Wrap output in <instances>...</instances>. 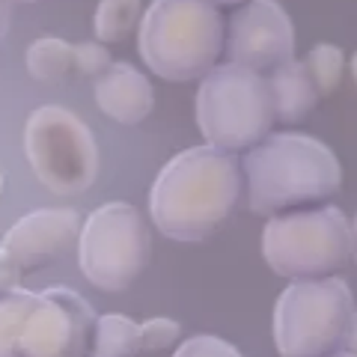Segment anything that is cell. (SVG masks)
<instances>
[{"instance_id":"cell-16","label":"cell","mask_w":357,"mask_h":357,"mask_svg":"<svg viewBox=\"0 0 357 357\" xmlns=\"http://www.w3.org/2000/svg\"><path fill=\"white\" fill-rule=\"evenodd\" d=\"M27 72L33 81L57 84L72 72V45L60 36H42L27 48Z\"/></svg>"},{"instance_id":"cell-2","label":"cell","mask_w":357,"mask_h":357,"mask_svg":"<svg viewBox=\"0 0 357 357\" xmlns=\"http://www.w3.org/2000/svg\"><path fill=\"white\" fill-rule=\"evenodd\" d=\"M238 167L248 185V208L268 220L325 208L342 188V167L333 149L295 131L271 134Z\"/></svg>"},{"instance_id":"cell-22","label":"cell","mask_w":357,"mask_h":357,"mask_svg":"<svg viewBox=\"0 0 357 357\" xmlns=\"http://www.w3.org/2000/svg\"><path fill=\"white\" fill-rule=\"evenodd\" d=\"M18 280H21V271L15 268V262L9 259L3 250H0V298L9 295V292H15Z\"/></svg>"},{"instance_id":"cell-25","label":"cell","mask_w":357,"mask_h":357,"mask_svg":"<svg viewBox=\"0 0 357 357\" xmlns=\"http://www.w3.org/2000/svg\"><path fill=\"white\" fill-rule=\"evenodd\" d=\"M337 357H354V354H337Z\"/></svg>"},{"instance_id":"cell-14","label":"cell","mask_w":357,"mask_h":357,"mask_svg":"<svg viewBox=\"0 0 357 357\" xmlns=\"http://www.w3.org/2000/svg\"><path fill=\"white\" fill-rule=\"evenodd\" d=\"M96 357H137L140 354V325L128 316L110 312L98 316L93 328Z\"/></svg>"},{"instance_id":"cell-4","label":"cell","mask_w":357,"mask_h":357,"mask_svg":"<svg viewBox=\"0 0 357 357\" xmlns=\"http://www.w3.org/2000/svg\"><path fill=\"white\" fill-rule=\"evenodd\" d=\"M197 126L206 146L223 155H248L274 134L277 110L268 77L238 66H218L197 89Z\"/></svg>"},{"instance_id":"cell-17","label":"cell","mask_w":357,"mask_h":357,"mask_svg":"<svg viewBox=\"0 0 357 357\" xmlns=\"http://www.w3.org/2000/svg\"><path fill=\"white\" fill-rule=\"evenodd\" d=\"M301 66L307 69L312 86H316L319 98H328L337 93V86L342 84V75H345V54L337 48V45H316Z\"/></svg>"},{"instance_id":"cell-12","label":"cell","mask_w":357,"mask_h":357,"mask_svg":"<svg viewBox=\"0 0 357 357\" xmlns=\"http://www.w3.org/2000/svg\"><path fill=\"white\" fill-rule=\"evenodd\" d=\"M96 105L119 126H140L155 107L152 81L131 63H114L96 81Z\"/></svg>"},{"instance_id":"cell-3","label":"cell","mask_w":357,"mask_h":357,"mask_svg":"<svg viewBox=\"0 0 357 357\" xmlns=\"http://www.w3.org/2000/svg\"><path fill=\"white\" fill-rule=\"evenodd\" d=\"M227 21L203 0H155L143 9L137 51L152 75L173 84L203 81L223 60Z\"/></svg>"},{"instance_id":"cell-21","label":"cell","mask_w":357,"mask_h":357,"mask_svg":"<svg viewBox=\"0 0 357 357\" xmlns=\"http://www.w3.org/2000/svg\"><path fill=\"white\" fill-rule=\"evenodd\" d=\"M173 357H241V351L220 337H194L178 345Z\"/></svg>"},{"instance_id":"cell-11","label":"cell","mask_w":357,"mask_h":357,"mask_svg":"<svg viewBox=\"0 0 357 357\" xmlns=\"http://www.w3.org/2000/svg\"><path fill=\"white\" fill-rule=\"evenodd\" d=\"M84 220L75 208H39L15 220L3 236V250L21 274L48 268L77 248Z\"/></svg>"},{"instance_id":"cell-9","label":"cell","mask_w":357,"mask_h":357,"mask_svg":"<svg viewBox=\"0 0 357 357\" xmlns=\"http://www.w3.org/2000/svg\"><path fill=\"white\" fill-rule=\"evenodd\" d=\"M96 310L66 286L36 292L21 321L13 357H86L93 345Z\"/></svg>"},{"instance_id":"cell-24","label":"cell","mask_w":357,"mask_h":357,"mask_svg":"<svg viewBox=\"0 0 357 357\" xmlns=\"http://www.w3.org/2000/svg\"><path fill=\"white\" fill-rule=\"evenodd\" d=\"M3 185H6V178H3V170H0V197H3Z\"/></svg>"},{"instance_id":"cell-13","label":"cell","mask_w":357,"mask_h":357,"mask_svg":"<svg viewBox=\"0 0 357 357\" xmlns=\"http://www.w3.org/2000/svg\"><path fill=\"white\" fill-rule=\"evenodd\" d=\"M268 84H271V93H274V110L280 126H301V122H307L321 102L301 60L280 66L268 77Z\"/></svg>"},{"instance_id":"cell-19","label":"cell","mask_w":357,"mask_h":357,"mask_svg":"<svg viewBox=\"0 0 357 357\" xmlns=\"http://www.w3.org/2000/svg\"><path fill=\"white\" fill-rule=\"evenodd\" d=\"M182 340V325L176 319H149L140 325V354H161Z\"/></svg>"},{"instance_id":"cell-20","label":"cell","mask_w":357,"mask_h":357,"mask_svg":"<svg viewBox=\"0 0 357 357\" xmlns=\"http://www.w3.org/2000/svg\"><path fill=\"white\" fill-rule=\"evenodd\" d=\"M116 60L110 57V48L96 39H86V42H77L72 45V72H81L86 77H102L110 66Z\"/></svg>"},{"instance_id":"cell-7","label":"cell","mask_w":357,"mask_h":357,"mask_svg":"<svg viewBox=\"0 0 357 357\" xmlns=\"http://www.w3.org/2000/svg\"><path fill=\"white\" fill-rule=\"evenodd\" d=\"M30 170L51 194L75 197L96 185L98 146L89 126L60 105L33 110L24 126Z\"/></svg>"},{"instance_id":"cell-8","label":"cell","mask_w":357,"mask_h":357,"mask_svg":"<svg viewBox=\"0 0 357 357\" xmlns=\"http://www.w3.org/2000/svg\"><path fill=\"white\" fill-rule=\"evenodd\" d=\"M152 253L149 227L131 203H105L77 236V265L98 292H126L146 271Z\"/></svg>"},{"instance_id":"cell-18","label":"cell","mask_w":357,"mask_h":357,"mask_svg":"<svg viewBox=\"0 0 357 357\" xmlns=\"http://www.w3.org/2000/svg\"><path fill=\"white\" fill-rule=\"evenodd\" d=\"M33 301H36V292H27V289H15V292L0 298V357H13L15 337Z\"/></svg>"},{"instance_id":"cell-10","label":"cell","mask_w":357,"mask_h":357,"mask_svg":"<svg viewBox=\"0 0 357 357\" xmlns=\"http://www.w3.org/2000/svg\"><path fill=\"white\" fill-rule=\"evenodd\" d=\"M229 66L271 77L280 66L295 60V27L289 13L274 0H253L229 15L227 42Z\"/></svg>"},{"instance_id":"cell-5","label":"cell","mask_w":357,"mask_h":357,"mask_svg":"<svg viewBox=\"0 0 357 357\" xmlns=\"http://www.w3.org/2000/svg\"><path fill=\"white\" fill-rule=\"evenodd\" d=\"M262 256L289 283H321L354 262V223L337 206L274 218L262 229Z\"/></svg>"},{"instance_id":"cell-15","label":"cell","mask_w":357,"mask_h":357,"mask_svg":"<svg viewBox=\"0 0 357 357\" xmlns=\"http://www.w3.org/2000/svg\"><path fill=\"white\" fill-rule=\"evenodd\" d=\"M143 21L140 0H105L96 9V42L116 45L137 36Z\"/></svg>"},{"instance_id":"cell-23","label":"cell","mask_w":357,"mask_h":357,"mask_svg":"<svg viewBox=\"0 0 357 357\" xmlns=\"http://www.w3.org/2000/svg\"><path fill=\"white\" fill-rule=\"evenodd\" d=\"M6 27H9V6L0 3V42H3V36H6Z\"/></svg>"},{"instance_id":"cell-6","label":"cell","mask_w":357,"mask_h":357,"mask_svg":"<svg viewBox=\"0 0 357 357\" xmlns=\"http://www.w3.org/2000/svg\"><path fill=\"white\" fill-rule=\"evenodd\" d=\"M357 331L354 295L342 277L289 283L274 307V345L280 357L351 354Z\"/></svg>"},{"instance_id":"cell-1","label":"cell","mask_w":357,"mask_h":357,"mask_svg":"<svg viewBox=\"0 0 357 357\" xmlns=\"http://www.w3.org/2000/svg\"><path fill=\"white\" fill-rule=\"evenodd\" d=\"M238 158L191 146L161 167L149 191V215L173 241H206L229 220L241 197Z\"/></svg>"}]
</instances>
